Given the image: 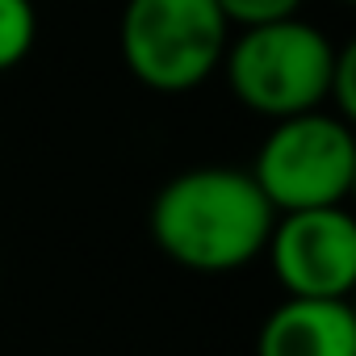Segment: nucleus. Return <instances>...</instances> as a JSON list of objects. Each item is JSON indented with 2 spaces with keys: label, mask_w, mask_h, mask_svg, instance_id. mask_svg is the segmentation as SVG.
Wrapping results in <instances>:
<instances>
[{
  "label": "nucleus",
  "mask_w": 356,
  "mask_h": 356,
  "mask_svg": "<svg viewBox=\"0 0 356 356\" xmlns=\"http://www.w3.org/2000/svg\"><path fill=\"white\" fill-rule=\"evenodd\" d=\"M277 210L248 168H185L155 193L147 227L151 243L189 273H235L264 256Z\"/></svg>",
  "instance_id": "obj_1"
},
{
  "label": "nucleus",
  "mask_w": 356,
  "mask_h": 356,
  "mask_svg": "<svg viewBox=\"0 0 356 356\" xmlns=\"http://www.w3.org/2000/svg\"><path fill=\"white\" fill-rule=\"evenodd\" d=\"M339 47L302 17H281L264 26H243L222 55L227 84L235 101L260 118H293L306 109H327L331 72Z\"/></svg>",
  "instance_id": "obj_2"
},
{
  "label": "nucleus",
  "mask_w": 356,
  "mask_h": 356,
  "mask_svg": "<svg viewBox=\"0 0 356 356\" xmlns=\"http://www.w3.org/2000/svg\"><path fill=\"white\" fill-rule=\"evenodd\" d=\"M118 42L138 84L189 92L222 67L231 22L214 0H126Z\"/></svg>",
  "instance_id": "obj_3"
},
{
  "label": "nucleus",
  "mask_w": 356,
  "mask_h": 356,
  "mask_svg": "<svg viewBox=\"0 0 356 356\" xmlns=\"http://www.w3.org/2000/svg\"><path fill=\"white\" fill-rule=\"evenodd\" d=\"M277 214L343 206L356 189V134L331 109L277 118L248 168Z\"/></svg>",
  "instance_id": "obj_4"
},
{
  "label": "nucleus",
  "mask_w": 356,
  "mask_h": 356,
  "mask_svg": "<svg viewBox=\"0 0 356 356\" xmlns=\"http://www.w3.org/2000/svg\"><path fill=\"white\" fill-rule=\"evenodd\" d=\"M264 256L285 298H352L356 218L343 206L277 214Z\"/></svg>",
  "instance_id": "obj_5"
},
{
  "label": "nucleus",
  "mask_w": 356,
  "mask_h": 356,
  "mask_svg": "<svg viewBox=\"0 0 356 356\" xmlns=\"http://www.w3.org/2000/svg\"><path fill=\"white\" fill-rule=\"evenodd\" d=\"M256 356H356L348 298H285L256 335Z\"/></svg>",
  "instance_id": "obj_6"
},
{
  "label": "nucleus",
  "mask_w": 356,
  "mask_h": 356,
  "mask_svg": "<svg viewBox=\"0 0 356 356\" xmlns=\"http://www.w3.org/2000/svg\"><path fill=\"white\" fill-rule=\"evenodd\" d=\"M38 38V13L30 0H0V72L17 67Z\"/></svg>",
  "instance_id": "obj_7"
},
{
  "label": "nucleus",
  "mask_w": 356,
  "mask_h": 356,
  "mask_svg": "<svg viewBox=\"0 0 356 356\" xmlns=\"http://www.w3.org/2000/svg\"><path fill=\"white\" fill-rule=\"evenodd\" d=\"M222 9V17L231 26H264V22H281V17H298L302 0H214Z\"/></svg>",
  "instance_id": "obj_8"
},
{
  "label": "nucleus",
  "mask_w": 356,
  "mask_h": 356,
  "mask_svg": "<svg viewBox=\"0 0 356 356\" xmlns=\"http://www.w3.org/2000/svg\"><path fill=\"white\" fill-rule=\"evenodd\" d=\"M356 47H339V59H335V72H331V92H327V105H335V113L343 122L356 118Z\"/></svg>",
  "instance_id": "obj_9"
},
{
  "label": "nucleus",
  "mask_w": 356,
  "mask_h": 356,
  "mask_svg": "<svg viewBox=\"0 0 356 356\" xmlns=\"http://www.w3.org/2000/svg\"><path fill=\"white\" fill-rule=\"evenodd\" d=\"M339 5H352V0H339Z\"/></svg>",
  "instance_id": "obj_10"
}]
</instances>
